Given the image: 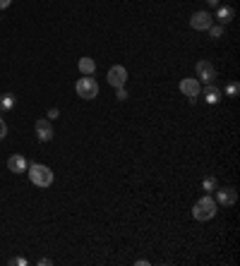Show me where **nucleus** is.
<instances>
[{"label":"nucleus","mask_w":240,"mask_h":266,"mask_svg":"<svg viewBox=\"0 0 240 266\" xmlns=\"http://www.w3.org/2000/svg\"><path fill=\"white\" fill-rule=\"evenodd\" d=\"M27 173H29L31 185H36V187H51L53 185V180H55L53 171H51L48 166H43V163H34V166H29Z\"/></svg>","instance_id":"obj_1"},{"label":"nucleus","mask_w":240,"mask_h":266,"mask_svg":"<svg viewBox=\"0 0 240 266\" xmlns=\"http://www.w3.org/2000/svg\"><path fill=\"white\" fill-rule=\"evenodd\" d=\"M216 209H219V204L207 194V197H202V199L192 206V216H195L197 221H212L214 216H216Z\"/></svg>","instance_id":"obj_2"},{"label":"nucleus","mask_w":240,"mask_h":266,"mask_svg":"<svg viewBox=\"0 0 240 266\" xmlns=\"http://www.w3.org/2000/svg\"><path fill=\"white\" fill-rule=\"evenodd\" d=\"M75 91H77V96H80V98H84V101H92V98H96V96H99V84H96V80H94V75H84L82 80H77V84H75Z\"/></svg>","instance_id":"obj_3"},{"label":"nucleus","mask_w":240,"mask_h":266,"mask_svg":"<svg viewBox=\"0 0 240 266\" xmlns=\"http://www.w3.org/2000/svg\"><path fill=\"white\" fill-rule=\"evenodd\" d=\"M212 24H214V17L207 10H200V12H195L190 17V27L195 29V31H207Z\"/></svg>","instance_id":"obj_4"},{"label":"nucleus","mask_w":240,"mask_h":266,"mask_svg":"<svg viewBox=\"0 0 240 266\" xmlns=\"http://www.w3.org/2000/svg\"><path fill=\"white\" fill-rule=\"evenodd\" d=\"M127 77H130V75H127V70H125L122 65H113L111 70H108V84L116 87V89H118V87H125Z\"/></svg>","instance_id":"obj_5"},{"label":"nucleus","mask_w":240,"mask_h":266,"mask_svg":"<svg viewBox=\"0 0 240 266\" xmlns=\"http://www.w3.org/2000/svg\"><path fill=\"white\" fill-rule=\"evenodd\" d=\"M180 91L190 98V103H195V101H197V96H200V91H202L200 82L195 80V77H185V80L180 82Z\"/></svg>","instance_id":"obj_6"},{"label":"nucleus","mask_w":240,"mask_h":266,"mask_svg":"<svg viewBox=\"0 0 240 266\" xmlns=\"http://www.w3.org/2000/svg\"><path fill=\"white\" fill-rule=\"evenodd\" d=\"M34 130H36V137H39L41 142H51L53 139V125H51V120L48 118H41L34 122Z\"/></svg>","instance_id":"obj_7"},{"label":"nucleus","mask_w":240,"mask_h":266,"mask_svg":"<svg viewBox=\"0 0 240 266\" xmlns=\"http://www.w3.org/2000/svg\"><path fill=\"white\" fill-rule=\"evenodd\" d=\"M27 168H29V163L22 154H12V156L7 159V171H10V173H14V175L27 173Z\"/></svg>","instance_id":"obj_8"},{"label":"nucleus","mask_w":240,"mask_h":266,"mask_svg":"<svg viewBox=\"0 0 240 266\" xmlns=\"http://www.w3.org/2000/svg\"><path fill=\"white\" fill-rule=\"evenodd\" d=\"M238 201V192L236 187H224L216 192V204H224V206H233Z\"/></svg>","instance_id":"obj_9"},{"label":"nucleus","mask_w":240,"mask_h":266,"mask_svg":"<svg viewBox=\"0 0 240 266\" xmlns=\"http://www.w3.org/2000/svg\"><path fill=\"white\" fill-rule=\"evenodd\" d=\"M195 70H197V77H200L204 84L214 82V77H216V70H214V65H212V63H207V60H200V63L195 65Z\"/></svg>","instance_id":"obj_10"},{"label":"nucleus","mask_w":240,"mask_h":266,"mask_svg":"<svg viewBox=\"0 0 240 266\" xmlns=\"http://www.w3.org/2000/svg\"><path fill=\"white\" fill-rule=\"evenodd\" d=\"M200 93L204 96V101H207L209 106H216V103L221 101V93H224V91H221L216 84H212V82H209V84L204 87V91H200Z\"/></svg>","instance_id":"obj_11"},{"label":"nucleus","mask_w":240,"mask_h":266,"mask_svg":"<svg viewBox=\"0 0 240 266\" xmlns=\"http://www.w3.org/2000/svg\"><path fill=\"white\" fill-rule=\"evenodd\" d=\"M233 17H236V12H233V7H219V12H216V19H219V24H228V22H233Z\"/></svg>","instance_id":"obj_12"},{"label":"nucleus","mask_w":240,"mask_h":266,"mask_svg":"<svg viewBox=\"0 0 240 266\" xmlns=\"http://www.w3.org/2000/svg\"><path fill=\"white\" fill-rule=\"evenodd\" d=\"M14 103H17L14 93H2V96H0V110H2V113H10L14 108Z\"/></svg>","instance_id":"obj_13"},{"label":"nucleus","mask_w":240,"mask_h":266,"mask_svg":"<svg viewBox=\"0 0 240 266\" xmlns=\"http://www.w3.org/2000/svg\"><path fill=\"white\" fill-rule=\"evenodd\" d=\"M80 72L82 75H94L96 72V63H94V58H80Z\"/></svg>","instance_id":"obj_14"},{"label":"nucleus","mask_w":240,"mask_h":266,"mask_svg":"<svg viewBox=\"0 0 240 266\" xmlns=\"http://www.w3.org/2000/svg\"><path fill=\"white\" fill-rule=\"evenodd\" d=\"M216 187H219V182H216V177H214V175H207V177L202 180V189H204V192H214Z\"/></svg>","instance_id":"obj_15"},{"label":"nucleus","mask_w":240,"mask_h":266,"mask_svg":"<svg viewBox=\"0 0 240 266\" xmlns=\"http://www.w3.org/2000/svg\"><path fill=\"white\" fill-rule=\"evenodd\" d=\"M240 93V84L238 82H231V84H226V96L228 98H236Z\"/></svg>","instance_id":"obj_16"},{"label":"nucleus","mask_w":240,"mask_h":266,"mask_svg":"<svg viewBox=\"0 0 240 266\" xmlns=\"http://www.w3.org/2000/svg\"><path fill=\"white\" fill-rule=\"evenodd\" d=\"M207 31L212 34V39H221V36H224V24H212Z\"/></svg>","instance_id":"obj_17"},{"label":"nucleus","mask_w":240,"mask_h":266,"mask_svg":"<svg viewBox=\"0 0 240 266\" xmlns=\"http://www.w3.org/2000/svg\"><path fill=\"white\" fill-rule=\"evenodd\" d=\"M116 96H118V101H127V96H130V93H127V89H125V87H118Z\"/></svg>","instance_id":"obj_18"},{"label":"nucleus","mask_w":240,"mask_h":266,"mask_svg":"<svg viewBox=\"0 0 240 266\" xmlns=\"http://www.w3.org/2000/svg\"><path fill=\"white\" fill-rule=\"evenodd\" d=\"M10 264H17V266H27L29 264V262H27V259H24V257H12V259H10Z\"/></svg>","instance_id":"obj_19"},{"label":"nucleus","mask_w":240,"mask_h":266,"mask_svg":"<svg viewBox=\"0 0 240 266\" xmlns=\"http://www.w3.org/2000/svg\"><path fill=\"white\" fill-rule=\"evenodd\" d=\"M46 115H48V120H55V118H60V110H58V108H48Z\"/></svg>","instance_id":"obj_20"},{"label":"nucleus","mask_w":240,"mask_h":266,"mask_svg":"<svg viewBox=\"0 0 240 266\" xmlns=\"http://www.w3.org/2000/svg\"><path fill=\"white\" fill-rule=\"evenodd\" d=\"M5 134H7V125H5V120L0 118V139H5Z\"/></svg>","instance_id":"obj_21"},{"label":"nucleus","mask_w":240,"mask_h":266,"mask_svg":"<svg viewBox=\"0 0 240 266\" xmlns=\"http://www.w3.org/2000/svg\"><path fill=\"white\" fill-rule=\"evenodd\" d=\"M12 5V0H0V10H7Z\"/></svg>","instance_id":"obj_22"},{"label":"nucleus","mask_w":240,"mask_h":266,"mask_svg":"<svg viewBox=\"0 0 240 266\" xmlns=\"http://www.w3.org/2000/svg\"><path fill=\"white\" fill-rule=\"evenodd\" d=\"M48 264H53V259H39V266H48Z\"/></svg>","instance_id":"obj_23"},{"label":"nucleus","mask_w":240,"mask_h":266,"mask_svg":"<svg viewBox=\"0 0 240 266\" xmlns=\"http://www.w3.org/2000/svg\"><path fill=\"white\" fill-rule=\"evenodd\" d=\"M207 2H209L212 7H219V2H221V0H207Z\"/></svg>","instance_id":"obj_24"}]
</instances>
